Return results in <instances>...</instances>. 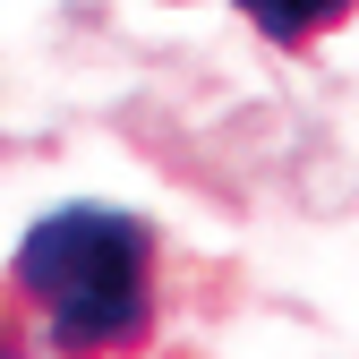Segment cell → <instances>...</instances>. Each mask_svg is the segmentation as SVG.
Returning a JSON list of instances; mask_svg holds the SVG:
<instances>
[{"label": "cell", "mask_w": 359, "mask_h": 359, "mask_svg": "<svg viewBox=\"0 0 359 359\" xmlns=\"http://www.w3.org/2000/svg\"><path fill=\"white\" fill-rule=\"evenodd\" d=\"M248 9V26L257 34H274V43H317V34H334L359 0H240Z\"/></svg>", "instance_id": "2"}, {"label": "cell", "mask_w": 359, "mask_h": 359, "mask_svg": "<svg viewBox=\"0 0 359 359\" xmlns=\"http://www.w3.org/2000/svg\"><path fill=\"white\" fill-rule=\"evenodd\" d=\"M18 291L69 359H111L154 334V240L111 205H60L18 248Z\"/></svg>", "instance_id": "1"}, {"label": "cell", "mask_w": 359, "mask_h": 359, "mask_svg": "<svg viewBox=\"0 0 359 359\" xmlns=\"http://www.w3.org/2000/svg\"><path fill=\"white\" fill-rule=\"evenodd\" d=\"M0 359H18V351H9V342H0Z\"/></svg>", "instance_id": "3"}]
</instances>
